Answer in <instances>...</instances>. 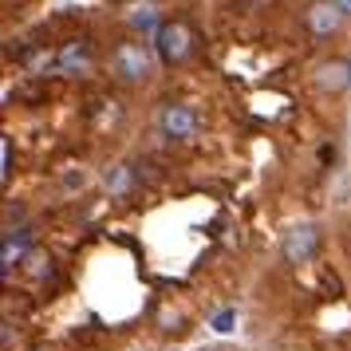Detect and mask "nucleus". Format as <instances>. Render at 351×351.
I'll return each instance as SVG.
<instances>
[{
	"label": "nucleus",
	"mask_w": 351,
	"mask_h": 351,
	"mask_svg": "<svg viewBox=\"0 0 351 351\" xmlns=\"http://www.w3.org/2000/svg\"><path fill=\"white\" fill-rule=\"evenodd\" d=\"M111 75L119 83H146L154 75V51L143 40H123L111 51Z\"/></svg>",
	"instance_id": "1"
},
{
	"label": "nucleus",
	"mask_w": 351,
	"mask_h": 351,
	"mask_svg": "<svg viewBox=\"0 0 351 351\" xmlns=\"http://www.w3.org/2000/svg\"><path fill=\"white\" fill-rule=\"evenodd\" d=\"M154 51H158L162 64H186L193 51V32L186 28V20H170V24H162L158 36H154Z\"/></svg>",
	"instance_id": "2"
},
{
	"label": "nucleus",
	"mask_w": 351,
	"mask_h": 351,
	"mask_svg": "<svg viewBox=\"0 0 351 351\" xmlns=\"http://www.w3.org/2000/svg\"><path fill=\"white\" fill-rule=\"evenodd\" d=\"M158 130L170 143H193L197 130H202V119H197L190 103H166L158 111Z\"/></svg>",
	"instance_id": "3"
},
{
	"label": "nucleus",
	"mask_w": 351,
	"mask_h": 351,
	"mask_svg": "<svg viewBox=\"0 0 351 351\" xmlns=\"http://www.w3.org/2000/svg\"><path fill=\"white\" fill-rule=\"evenodd\" d=\"M316 253H319V225H312V221L292 225V229L285 233V241H280L285 265H308Z\"/></svg>",
	"instance_id": "4"
},
{
	"label": "nucleus",
	"mask_w": 351,
	"mask_h": 351,
	"mask_svg": "<svg viewBox=\"0 0 351 351\" xmlns=\"http://www.w3.org/2000/svg\"><path fill=\"white\" fill-rule=\"evenodd\" d=\"M304 20H308V32L316 36V40H332L339 32V24H343V12L335 8V0H312Z\"/></svg>",
	"instance_id": "5"
},
{
	"label": "nucleus",
	"mask_w": 351,
	"mask_h": 351,
	"mask_svg": "<svg viewBox=\"0 0 351 351\" xmlns=\"http://www.w3.org/2000/svg\"><path fill=\"white\" fill-rule=\"evenodd\" d=\"M312 83H316L324 95H339L351 87V71H348V60H319L316 71H312Z\"/></svg>",
	"instance_id": "6"
},
{
	"label": "nucleus",
	"mask_w": 351,
	"mask_h": 351,
	"mask_svg": "<svg viewBox=\"0 0 351 351\" xmlns=\"http://www.w3.org/2000/svg\"><path fill=\"white\" fill-rule=\"evenodd\" d=\"M28 249H32V229H28V225L4 233V249H0V269H4V276L16 269L24 256H28Z\"/></svg>",
	"instance_id": "7"
},
{
	"label": "nucleus",
	"mask_w": 351,
	"mask_h": 351,
	"mask_svg": "<svg viewBox=\"0 0 351 351\" xmlns=\"http://www.w3.org/2000/svg\"><path fill=\"white\" fill-rule=\"evenodd\" d=\"M56 67L64 75H83L91 67V40H67L60 56H56Z\"/></svg>",
	"instance_id": "8"
},
{
	"label": "nucleus",
	"mask_w": 351,
	"mask_h": 351,
	"mask_svg": "<svg viewBox=\"0 0 351 351\" xmlns=\"http://www.w3.org/2000/svg\"><path fill=\"white\" fill-rule=\"evenodd\" d=\"M103 186H107V193H114V197L130 193V186H134V166H130V162L107 166V170H103Z\"/></svg>",
	"instance_id": "9"
},
{
	"label": "nucleus",
	"mask_w": 351,
	"mask_h": 351,
	"mask_svg": "<svg viewBox=\"0 0 351 351\" xmlns=\"http://www.w3.org/2000/svg\"><path fill=\"white\" fill-rule=\"evenodd\" d=\"M130 24H134V28H138V32H154L158 36V16H154V8H138V12H134V16H130Z\"/></svg>",
	"instance_id": "10"
},
{
	"label": "nucleus",
	"mask_w": 351,
	"mask_h": 351,
	"mask_svg": "<svg viewBox=\"0 0 351 351\" xmlns=\"http://www.w3.org/2000/svg\"><path fill=\"white\" fill-rule=\"evenodd\" d=\"M8 174H12V143L0 138V182H8Z\"/></svg>",
	"instance_id": "11"
},
{
	"label": "nucleus",
	"mask_w": 351,
	"mask_h": 351,
	"mask_svg": "<svg viewBox=\"0 0 351 351\" xmlns=\"http://www.w3.org/2000/svg\"><path fill=\"white\" fill-rule=\"evenodd\" d=\"M233 319H237V312H233V308H221V312L213 316V332H229V328H233Z\"/></svg>",
	"instance_id": "12"
},
{
	"label": "nucleus",
	"mask_w": 351,
	"mask_h": 351,
	"mask_svg": "<svg viewBox=\"0 0 351 351\" xmlns=\"http://www.w3.org/2000/svg\"><path fill=\"white\" fill-rule=\"evenodd\" d=\"M51 272V256L48 253H32V276H48Z\"/></svg>",
	"instance_id": "13"
},
{
	"label": "nucleus",
	"mask_w": 351,
	"mask_h": 351,
	"mask_svg": "<svg viewBox=\"0 0 351 351\" xmlns=\"http://www.w3.org/2000/svg\"><path fill=\"white\" fill-rule=\"evenodd\" d=\"M335 8H339L343 16H351V0H335Z\"/></svg>",
	"instance_id": "14"
},
{
	"label": "nucleus",
	"mask_w": 351,
	"mask_h": 351,
	"mask_svg": "<svg viewBox=\"0 0 351 351\" xmlns=\"http://www.w3.org/2000/svg\"><path fill=\"white\" fill-rule=\"evenodd\" d=\"M36 351H56V348H36Z\"/></svg>",
	"instance_id": "15"
},
{
	"label": "nucleus",
	"mask_w": 351,
	"mask_h": 351,
	"mask_svg": "<svg viewBox=\"0 0 351 351\" xmlns=\"http://www.w3.org/2000/svg\"><path fill=\"white\" fill-rule=\"evenodd\" d=\"M348 71H351V60H348Z\"/></svg>",
	"instance_id": "16"
}]
</instances>
